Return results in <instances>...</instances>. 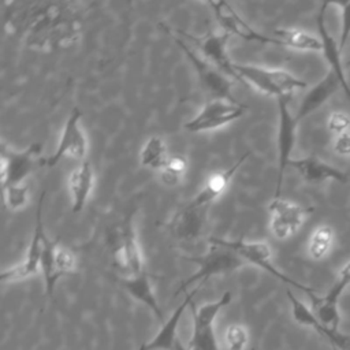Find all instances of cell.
<instances>
[{
    "instance_id": "22",
    "label": "cell",
    "mask_w": 350,
    "mask_h": 350,
    "mask_svg": "<svg viewBox=\"0 0 350 350\" xmlns=\"http://www.w3.org/2000/svg\"><path fill=\"white\" fill-rule=\"evenodd\" d=\"M118 283L137 301L142 302L145 306H148L153 314L161 320L163 319V312L161 308L157 302V298L154 295L149 275L146 271H142L137 275L133 276H123L118 278Z\"/></svg>"
},
{
    "instance_id": "36",
    "label": "cell",
    "mask_w": 350,
    "mask_h": 350,
    "mask_svg": "<svg viewBox=\"0 0 350 350\" xmlns=\"http://www.w3.org/2000/svg\"><path fill=\"white\" fill-rule=\"evenodd\" d=\"M347 66H350V59H349V60H347Z\"/></svg>"
},
{
    "instance_id": "5",
    "label": "cell",
    "mask_w": 350,
    "mask_h": 350,
    "mask_svg": "<svg viewBox=\"0 0 350 350\" xmlns=\"http://www.w3.org/2000/svg\"><path fill=\"white\" fill-rule=\"evenodd\" d=\"M111 257L113 267L127 276L145 271L141 246L133 224V215H129L111 235Z\"/></svg>"
},
{
    "instance_id": "35",
    "label": "cell",
    "mask_w": 350,
    "mask_h": 350,
    "mask_svg": "<svg viewBox=\"0 0 350 350\" xmlns=\"http://www.w3.org/2000/svg\"><path fill=\"white\" fill-rule=\"evenodd\" d=\"M174 350H189V347L185 346V345L178 339V340H176V345H175V347H174Z\"/></svg>"
},
{
    "instance_id": "27",
    "label": "cell",
    "mask_w": 350,
    "mask_h": 350,
    "mask_svg": "<svg viewBox=\"0 0 350 350\" xmlns=\"http://www.w3.org/2000/svg\"><path fill=\"white\" fill-rule=\"evenodd\" d=\"M302 325L314 329L320 336H323L325 340H328L336 350H350V334L342 332L339 329H331V328L324 327L317 320V317L313 313V310L309 312L304 317Z\"/></svg>"
},
{
    "instance_id": "20",
    "label": "cell",
    "mask_w": 350,
    "mask_h": 350,
    "mask_svg": "<svg viewBox=\"0 0 350 350\" xmlns=\"http://www.w3.org/2000/svg\"><path fill=\"white\" fill-rule=\"evenodd\" d=\"M288 165L293 167L306 182L310 183H319L324 180H336L340 183L347 182V175L343 171L313 156L291 159Z\"/></svg>"
},
{
    "instance_id": "11",
    "label": "cell",
    "mask_w": 350,
    "mask_h": 350,
    "mask_svg": "<svg viewBox=\"0 0 350 350\" xmlns=\"http://www.w3.org/2000/svg\"><path fill=\"white\" fill-rule=\"evenodd\" d=\"M278 103V179L275 196L280 197L286 168L291 161V153L295 145L297 119L288 109L290 97L276 98Z\"/></svg>"
},
{
    "instance_id": "13",
    "label": "cell",
    "mask_w": 350,
    "mask_h": 350,
    "mask_svg": "<svg viewBox=\"0 0 350 350\" xmlns=\"http://www.w3.org/2000/svg\"><path fill=\"white\" fill-rule=\"evenodd\" d=\"M41 144L36 142L22 152L8 149L4 144L1 146V187L22 185L26 176L34 170L36 164L40 165Z\"/></svg>"
},
{
    "instance_id": "9",
    "label": "cell",
    "mask_w": 350,
    "mask_h": 350,
    "mask_svg": "<svg viewBox=\"0 0 350 350\" xmlns=\"http://www.w3.org/2000/svg\"><path fill=\"white\" fill-rule=\"evenodd\" d=\"M246 109L247 107L239 104L238 101L215 98L206 103L194 118L183 124V127L189 133L215 130L239 119L241 116H243Z\"/></svg>"
},
{
    "instance_id": "15",
    "label": "cell",
    "mask_w": 350,
    "mask_h": 350,
    "mask_svg": "<svg viewBox=\"0 0 350 350\" xmlns=\"http://www.w3.org/2000/svg\"><path fill=\"white\" fill-rule=\"evenodd\" d=\"M312 209L304 208L282 197H273L268 204L269 212V228L275 238L286 239L293 235L304 221L305 215Z\"/></svg>"
},
{
    "instance_id": "4",
    "label": "cell",
    "mask_w": 350,
    "mask_h": 350,
    "mask_svg": "<svg viewBox=\"0 0 350 350\" xmlns=\"http://www.w3.org/2000/svg\"><path fill=\"white\" fill-rule=\"evenodd\" d=\"M187 261L196 262L198 265V269L190 275L186 280L180 283L178 290L174 293V295H178L180 293H185L186 288H189L191 284H197V288L204 286L206 280L216 275H223L227 272H232L241 267H243L245 261L232 250L217 246V245H211L209 252H206L202 256L198 257H183Z\"/></svg>"
},
{
    "instance_id": "28",
    "label": "cell",
    "mask_w": 350,
    "mask_h": 350,
    "mask_svg": "<svg viewBox=\"0 0 350 350\" xmlns=\"http://www.w3.org/2000/svg\"><path fill=\"white\" fill-rule=\"evenodd\" d=\"M186 170L187 160L182 154L170 156L165 165L159 171V178L167 186H176L182 182Z\"/></svg>"
},
{
    "instance_id": "25",
    "label": "cell",
    "mask_w": 350,
    "mask_h": 350,
    "mask_svg": "<svg viewBox=\"0 0 350 350\" xmlns=\"http://www.w3.org/2000/svg\"><path fill=\"white\" fill-rule=\"evenodd\" d=\"M168 159L170 154L165 141L159 135L149 137L139 152V164L149 170L160 171Z\"/></svg>"
},
{
    "instance_id": "7",
    "label": "cell",
    "mask_w": 350,
    "mask_h": 350,
    "mask_svg": "<svg viewBox=\"0 0 350 350\" xmlns=\"http://www.w3.org/2000/svg\"><path fill=\"white\" fill-rule=\"evenodd\" d=\"M232 299L230 291H224L223 295L212 302L201 305L198 309L191 302L193 312V332L187 343L189 350H220L215 334V319L219 312L227 306Z\"/></svg>"
},
{
    "instance_id": "30",
    "label": "cell",
    "mask_w": 350,
    "mask_h": 350,
    "mask_svg": "<svg viewBox=\"0 0 350 350\" xmlns=\"http://www.w3.org/2000/svg\"><path fill=\"white\" fill-rule=\"evenodd\" d=\"M332 242V230L328 226H321L314 230L309 242V253L313 258H321L329 249Z\"/></svg>"
},
{
    "instance_id": "17",
    "label": "cell",
    "mask_w": 350,
    "mask_h": 350,
    "mask_svg": "<svg viewBox=\"0 0 350 350\" xmlns=\"http://www.w3.org/2000/svg\"><path fill=\"white\" fill-rule=\"evenodd\" d=\"M249 152H245L234 164H231L228 168L213 172L208 180L205 182V185L202 186V189L197 193V196L190 201L191 205L197 206V208H205L209 206L213 201H216L228 187V183L231 182L234 174L238 171V168L243 164V161L249 157Z\"/></svg>"
},
{
    "instance_id": "32",
    "label": "cell",
    "mask_w": 350,
    "mask_h": 350,
    "mask_svg": "<svg viewBox=\"0 0 350 350\" xmlns=\"http://www.w3.org/2000/svg\"><path fill=\"white\" fill-rule=\"evenodd\" d=\"M334 5L340 10V36H339V49L343 51L345 45L350 37V1L335 3Z\"/></svg>"
},
{
    "instance_id": "19",
    "label": "cell",
    "mask_w": 350,
    "mask_h": 350,
    "mask_svg": "<svg viewBox=\"0 0 350 350\" xmlns=\"http://www.w3.org/2000/svg\"><path fill=\"white\" fill-rule=\"evenodd\" d=\"M94 185V172L90 161L83 160L72 170L68 178V190L72 213H79L89 201Z\"/></svg>"
},
{
    "instance_id": "16",
    "label": "cell",
    "mask_w": 350,
    "mask_h": 350,
    "mask_svg": "<svg viewBox=\"0 0 350 350\" xmlns=\"http://www.w3.org/2000/svg\"><path fill=\"white\" fill-rule=\"evenodd\" d=\"M328 5H329V3H323L320 5V10L316 16L317 31H319V37H320V42H321V51L324 53L325 60L328 62V64L331 67V71L338 77V79L340 81L342 89L345 90V94L350 100V85L346 81L343 64L340 62L342 51L339 49V42H336L335 38L329 34L327 25H325V10Z\"/></svg>"
},
{
    "instance_id": "23",
    "label": "cell",
    "mask_w": 350,
    "mask_h": 350,
    "mask_svg": "<svg viewBox=\"0 0 350 350\" xmlns=\"http://www.w3.org/2000/svg\"><path fill=\"white\" fill-rule=\"evenodd\" d=\"M205 211V208H197L189 202L171 220V232L180 239L196 238L202 228Z\"/></svg>"
},
{
    "instance_id": "6",
    "label": "cell",
    "mask_w": 350,
    "mask_h": 350,
    "mask_svg": "<svg viewBox=\"0 0 350 350\" xmlns=\"http://www.w3.org/2000/svg\"><path fill=\"white\" fill-rule=\"evenodd\" d=\"M163 29L174 38V41L179 45V48L183 51L189 62L191 63L193 68L196 70L201 85L205 88L206 92H209L212 96L220 100H228V101H237L231 96V86L234 79L226 75L223 71L216 68L213 64L206 62L198 52H196L183 38L179 36H175L171 29L167 26H163Z\"/></svg>"
},
{
    "instance_id": "33",
    "label": "cell",
    "mask_w": 350,
    "mask_h": 350,
    "mask_svg": "<svg viewBox=\"0 0 350 350\" xmlns=\"http://www.w3.org/2000/svg\"><path fill=\"white\" fill-rule=\"evenodd\" d=\"M349 124H350L349 118H347L345 113H342V112H335V113H332L331 118H329V120H328V127H329V130L334 131V133H338V134L346 133Z\"/></svg>"
},
{
    "instance_id": "10",
    "label": "cell",
    "mask_w": 350,
    "mask_h": 350,
    "mask_svg": "<svg viewBox=\"0 0 350 350\" xmlns=\"http://www.w3.org/2000/svg\"><path fill=\"white\" fill-rule=\"evenodd\" d=\"M81 111L74 108L63 126L55 153L46 159H41L40 165L55 167L64 157H72L79 160V163L85 160L88 153V138L81 127Z\"/></svg>"
},
{
    "instance_id": "14",
    "label": "cell",
    "mask_w": 350,
    "mask_h": 350,
    "mask_svg": "<svg viewBox=\"0 0 350 350\" xmlns=\"http://www.w3.org/2000/svg\"><path fill=\"white\" fill-rule=\"evenodd\" d=\"M208 5L212 8V12L216 21L223 27V31L230 36H237L247 42H260V44H276V40L271 36H265L257 31L252 25H249L227 1H208Z\"/></svg>"
},
{
    "instance_id": "3",
    "label": "cell",
    "mask_w": 350,
    "mask_h": 350,
    "mask_svg": "<svg viewBox=\"0 0 350 350\" xmlns=\"http://www.w3.org/2000/svg\"><path fill=\"white\" fill-rule=\"evenodd\" d=\"M209 243L211 245H217V246H223L227 247L230 250H232L234 253H237L245 262H250L264 271H267L268 273H271L273 278L279 279L280 282L290 284L304 293H306L309 297L316 294L313 288L298 283L297 280L288 278L287 275L282 273L271 261V247L265 241H245V239H237V241H230V239H224V238H217V237H212L209 238Z\"/></svg>"
},
{
    "instance_id": "1",
    "label": "cell",
    "mask_w": 350,
    "mask_h": 350,
    "mask_svg": "<svg viewBox=\"0 0 350 350\" xmlns=\"http://www.w3.org/2000/svg\"><path fill=\"white\" fill-rule=\"evenodd\" d=\"M5 11L4 26L22 33L25 44L37 51L67 48L78 42L82 23L78 11L64 1L11 3Z\"/></svg>"
},
{
    "instance_id": "2",
    "label": "cell",
    "mask_w": 350,
    "mask_h": 350,
    "mask_svg": "<svg viewBox=\"0 0 350 350\" xmlns=\"http://www.w3.org/2000/svg\"><path fill=\"white\" fill-rule=\"evenodd\" d=\"M235 72L238 79L252 85L258 92L272 96L275 98L290 97L297 89L306 88V82L284 70L264 68L252 64L235 63Z\"/></svg>"
},
{
    "instance_id": "24",
    "label": "cell",
    "mask_w": 350,
    "mask_h": 350,
    "mask_svg": "<svg viewBox=\"0 0 350 350\" xmlns=\"http://www.w3.org/2000/svg\"><path fill=\"white\" fill-rule=\"evenodd\" d=\"M278 45L299 51H321L320 38L298 29H276L272 36Z\"/></svg>"
},
{
    "instance_id": "34",
    "label": "cell",
    "mask_w": 350,
    "mask_h": 350,
    "mask_svg": "<svg viewBox=\"0 0 350 350\" xmlns=\"http://www.w3.org/2000/svg\"><path fill=\"white\" fill-rule=\"evenodd\" d=\"M334 149L339 154H350V134L349 133L339 134L338 138H336Z\"/></svg>"
},
{
    "instance_id": "8",
    "label": "cell",
    "mask_w": 350,
    "mask_h": 350,
    "mask_svg": "<svg viewBox=\"0 0 350 350\" xmlns=\"http://www.w3.org/2000/svg\"><path fill=\"white\" fill-rule=\"evenodd\" d=\"M44 200H45V190H42L38 197L37 212H36V226L33 230V237L30 239L29 247L26 250V256L19 264H16L8 269H4L0 273L1 283L19 282V280L27 279V278L38 273L41 254H42V249H44V239L46 237V234L44 231V223H42Z\"/></svg>"
},
{
    "instance_id": "18",
    "label": "cell",
    "mask_w": 350,
    "mask_h": 350,
    "mask_svg": "<svg viewBox=\"0 0 350 350\" xmlns=\"http://www.w3.org/2000/svg\"><path fill=\"white\" fill-rule=\"evenodd\" d=\"M198 291L196 287L193 291L186 294V298L178 305V308L172 312V314L165 320V323L161 325L159 332L146 343L141 345L139 350H174L178 336H176V329L180 321V317L186 308L191 305L194 294Z\"/></svg>"
},
{
    "instance_id": "21",
    "label": "cell",
    "mask_w": 350,
    "mask_h": 350,
    "mask_svg": "<svg viewBox=\"0 0 350 350\" xmlns=\"http://www.w3.org/2000/svg\"><path fill=\"white\" fill-rule=\"evenodd\" d=\"M339 88H342L340 81L329 70L325 74V77L323 79H320L314 86H312L304 96V98L298 107L297 115H295L297 122H299L301 119L309 116L316 109H319L334 93H336V90Z\"/></svg>"
},
{
    "instance_id": "31",
    "label": "cell",
    "mask_w": 350,
    "mask_h": 350,
    "mask_svg": "<svg viewBox=\"0 0 350 350\" xmlns=\"http://www.w3.org/2000/svg\"><path fill=\"white\" fill-rule=\"evenodd\" d=\"M247 339V331L242 324H231L224 332V345L227 350H245Z\"/></svg>"
},
{
    "instance_id": "26",
    "label": "cell",
    "mask_w": 350,
    "mask_h": 350,
    "mask_svg": "<svg viewBox=\"0 0 350 350\" xmlns=\"http://www.w3.org/2000/svg\"><path fill=\"white\" fill-rule=\"evenodd\" d=\"M75 267H77V258H75L74 253L70 249L62 247L59 245V247L56 250L51 276L45 280V291L49 298H53L55 287H56V283L59 282V279L66 275L72 273Z\"/></svg>"
},
{
    "instance_id": "29",
    "label": "cell",
    "mask_w": 350,
    "mask_h": 350,
    "mask_svg": "<svg viewBox=\"0 0 350 350\" xmlns=\"http://www.w3.org/2000/svg\"><path fill=\"white\" fill-rule=\"evenodd\" d=\"M3 190V201L4 205L10 211L23 209L29 201V189L25 183L1 187Z\"/></svg>"
},
{
    "instance_id": "12",
    "label": "cell",
    "mask_w": 350,
    "mask_h": 350,
    "mask_svg": "<svg viewBox=\"0 0 350 350\" xmlns=\"http://www.w3.org/2000/svg\"><path fill=\"white\" fill-rule=\"evenodd\" d=\"M179 34L183 37V40L187 41V44L197 48V52L211 64H213L216 68L223 71L226 75H228L232 79H238L235 72V63L230 59L227 53V42L230 38V34L226 31L221 33H213L209 31L204 36H193L186 31H179Z\"/></svg>"
}]
</instances>
